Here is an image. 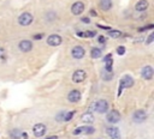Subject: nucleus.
<instances>
[{"mask_svg":"<svg viewBox=\"0 0 154 139\" xmlns=\"http://www.w3.org/2000/svg\"><path fill=\"white\" fill-rule=\"evenodd\" d=\"M132 85H134V79H132L131 75H128V74H126V75L122 77V79H120V84H119V91H118V95L122 93L123 89L131 87Z\"/></svg>","mask_w":154,"mask_h":139,"instance_id":"nucleus-1","label":"nucleus"},{"mask_svg":"<svg viewBox=\"0 0 154 139\" xmlns=\"http://www.w3.org/2000/svg\"><path fill=\"white\" fill-rule=\"evenodd\" d=\"M32 14L31 13H29V12H23L19 17H18V23L20 24V25H23V26H28V25H30L31 23H32Z\"/></svg>","mask_w":154,"mask_h":139,"instance_id":"nucleus-2","label":"nucleus"},{"mask_svg":"<svg viewBox=\"0 0 154 139\" xmlns=\"http://www.w3.org/2000/svg\"><path fill=\"white\" fill-rule=\"evenodd\" d=\"M100 8L102 11H108L112 7V0H100Z\"/></svg>","mask_w":154,"mask_h":139,"instance_id":"nucleus-17","label":"nucleus"},{"mask_svg":"<svg viewBox=\"0 0 154 139\" xmlns=\"http://www.w3.org/2000/svg\"><path fill=\"white\" fill-rule=\"evenodd\" d=\"M73 115H75V110L66 113V114L64 115V121H70V120L72 119V116H73Z\"/></svg>","mask_w":154,"mask_h":139,"instance_id":"nucleus-23","label":"nucleus"},{"mask_svg":"<svg viewBox=\"0 0 154 139\" xmlns=\"http://www.w3.org/2000/svg\"><path fill=\"white\" fill-rule=\"evenodd\" d=\"M22 135H23V138H24V139H26V138H28V137H26V133H23Z\"/></svg>","mask_w":154,"mask_h":139,"instance_id":"nucleus-36","label":"nucleus"},{"mask_svg":"<svg viewBox=\"0 0 154 139\" xmlns=\"http://www.w3.org/2000/svg\"><path fill=\"white\" fill-rule=\"evenodd\" d=\"M4 53H5V49H4V48H0V58L2 56V54H4Z\"/></svg>","mask_w":154,"mask_h":139,"instance_id":"nucleus-35","label":"nucleus"},{"mask_svg":"<svg viewBox=\"0 0 154 139\" xmlns=\"http://www.w3.org/2000/svg\"><path fill=\"white\" fill-rule=\"evenodd\" d=\"M46 126L43 123H36L34 127H32V132L35 134V137H42L45 133H46Z\"/></svg>","mask_w":154,"mask_h":139,"instance_id":"nucleus-12","label":"nucleus"},{"mask_svg":"<svg viewBox=\"0 0 154 139\" xmlns=\"http://www.w3.org/2000/svg\"><path fill=\"white\" fill-rule=\"evenodd\" d=\"M153 73H154V71H153L152 66H144L142 68V71H141V75L146 80H150L153 78Z\"/></svg>","mask_w":154,"mask_h":139,"instance_id":"nucleus-10","label":"nucleus"},{"mask_svg":"<svg viewBox=\"0 0 154 139\" xmlns=\"http://www.w3.org/2000/svg\"><path fill=\"white\" fill-rule=\"evenodd\" d=\"M61 42H63V38L59 35H51L47 38V44H49L52 47H58L61 44Z\"/></svg>","mask_w":154,"mask_h":139,"instance_id":"nucleus-7","label":"nucleus"},{"mask_svg":"<svg viewBox=\"0 0 154 139\" xmlns=\"http://www.w3.org/2000/svg\"><path fill=\"white\" fill-rule=\"evenodd\" d=\"M99 28H101V29H105V30H109V29H111L109 26H105V25H99Z\"/></svg>","mask_w":154,"mask_h":139,"instance_id":"nucleus-33","label":"nucleus"},{"mask_svg":"<svg viewBox=\"0 0 154 139\" xmlns=\"http://www.w3.org/2000/svg\"><path fill=\"white\" fill-rule=\"evenodd\" d=\"M90 16H96V12H95V10H90Z\"/></svg>","mask_w":154,"mask_h":139,"instance_id":"nucleus-34","label":"nucleus"},{"mask_svg":"<svg viewBox=\"0 0 154 139\" xmlns=\"http://www.w3.org/2000/svg\"><path fill=\"white\" fill-rule=\"evenodd\" d=\"M147 119V114H146V111L144 110H136L134 114H132V120L135 121V122H137V123H141V122H143L144 120Z\"/></svg>","mask_w":154,"mask_h":139,"instance_id":"nucleus-8","label":"nucleus"},{"mask_svg":"<svg viewBox=\"0 0 154 139\" xmlns=\"http://www.w3.org/2000/svg\"><path fill=\"white\" fill-rule=\"evenodd\" d=\"M42 38V34H37V35H34V40H40Z\"/></svg>","mask_w":154,"mask_h":139,"instance_id":"nucleus-32","label":"nucleus"},{"mask_svg":"<svg viewBox=\"0 0 154 139\" xmlns=\"http://www.w3.org/2000/svg\"><path fill=\"white\" fill-rule=\"evenodd\" d=\"M94 109L97 111V113H100V114H103V113H106L107 110H108V103H107V101H105V99H99V101H96L95 102V104H94Z\"/></svg>","mask_w":154,"mask_h":139,"instance_id":"nucleus-3","label":"nucleus"},{"mask_svg":"<svg viewBox=\"0 0 154 139\" xmlns=\"http://www.w3.org/2000/svg\"><path fill=\"white\" fill-rule=\"evenodd\" d=\"M18 48L23 52V53H26V52H30L31 48H32V42L30 40H22L18 44Z\"/></svg>","mask_w":154,"mask_h":139,"instance_id":"nucleus-9","label":"nucleus"},{"mask_svg":"<svg viewBox=\"0 0 154 139\" xmlns=\"http://www.w3.org/2000/svg\"><path fill=\"white\" fill-rule=\"evenodd\" d=\"M67 99L71 102V103H77L79 99H81V92L78 90H72L69 92L67 95Z\"/></svg>","mask_w":154,"mask_h":139,"instance_id":"nucleus-13","label":"nucleus"},{"mask_svg":"<svg viewBox=\"0 0 154 139\" xmlns=\"http://www.w3.org/2000/svg\"><path fill=\"white\" fill-rule=\"evenodd\" d=\"M64 115H65V113L64 111H61V113H59L58 115H57V121H61V120H64Z\"/></svg>","mask_w":154,"mask_h":139,"instance_id":"nucleus-26","label":"nucleus"},{"mask_svg":"<svg viewBox=\"0 0 154 139\" xmlns=\"http://www.w3.org/2000/svg\"><path fill=\"white\" fill-rule=\"evenodd\" d=\"M112 65H113V60H112V54H107L105 56V66H106V71L111 72L112 71Z\"/></svg>","mask_w":154,"mask_h":139,"instance_id":"nucleus-16","label":"nucleus"},{"mask_svg":"<svg viewBox=\"0 0 154 139\" xmlns=\"http://www.w3.org/2000/svg\"><path fill=\"white\" fill-rule=\"evenodd\" d=\"M148 6H149V2L147 0H140L136 4L135 8H136V11H146L148 8Z\"/></svg>","mask_w":154,"mask_h":139,"instance_id":"nucleus-15","label":"nucleus"},{"mask_svg":"<svg viewBox=\"0 0 154 139\" xmlns=\"http://www.w3.org/2000/svg\"><path fill=\"white\" fill-rule=\"evenodd\" d=\"M20 133H19V131H17V129H13L12 132H11V137H12V139H20Z\"/></svg>","mask_w":154,"mask_h":139,"instance_id":"nucleus-24","label":"nucleus"},{"mask_svg":"<svg viewBox=\"0 0 154 139\" xmlns=\"http://www.w3.org/2000/svg\"><path fill=\"white\" fill-rule=\"evenodd\" d=\"M90 55H91L93 59H97V58H100L102 55V52H101L100 48H93L90 50Z\"/></svg>","mask_w":154,"mask_h":139,"instance_id":"nucleus-20","label":"nucleus"},{"mask_svg":"<svg viewBox=\"0 0 154 139\" xmlns=\"http://www.w3.org/2000/svg\"><path fill=\"white\" fill-rule=\"evenodd\" d=\"M81 20H82L83 23H85V24H89V23H90V19H89L88 17H83V18H82Z\"/></svg>","mask_w":154,"mask_h":139,"instance_id":"nucleus-30","label":"nucleus"},{"mask_svg":"<svg viewBox=\"0 0 154 139\" xmlns=\"http://www.w3.org/2000/svg\"><path fill=\"white\" fill-rule=\"evenodd\" d=\"M153 28H154V25H153V24H149V25H147V26L140 28V29H138V31H143V30H147V29H153Z\"/></svg>","mask_w":154,"mask_h":139,"instance_id":"nucleus-28","label":"nucleus"},{"mask_svg":"<svg viewBox=\"0 0 154 139\" xmlns=\"http://www.w3.org/2000/svg\"><path fill=\"white\" fill-rule=\"evenodd\" d=\"M153 40H154V32H152V34L148 36V38H147V43L150 44V43L153 42Z\"/></svg>","mask_w":154,"mask_h":139,"instance_id":"nucleus-27","label":"nucleus"},{"mask_svg":"<svg viewBox=\"0 0 154 139\" xmlns=\"http://www.w3.org/2000/svg\"><path fill=\"white\" fill-rule=\"evenodd\" d=\"M107 134L111 137V139H120V132L118 127H108L106 129Z\"/></svg>","mask_w":154,"mask_h":139,"instance_id":"nucleus-14","label":"nucleus"},{"mask_svg":"<svg viewBox=\"0 0 154 139\" xmlns=\"http://www.w3.org/2000/svg\"><path fill=\"white\" fill-rule=\"evenodd\" d=\"M71 54H72V58H73V59L79 60V59H82V58L84 56L85 50H84V48H83L82 46H75V47L72 48V50H71Z\"/></svg>","mask_w":154,"mask_h":139,"instance_id":"nucleus-4","label":"nucleus"},{"mask_svg":"<svg viewBox=\"0 0 154 139\" xmlns=\"http://www.w3.org/2000/svg\"><path fill=\"white\" fill-rule=\"evenodd\" d=\"M82 121H83V122H87V123H91V122L94 121L93 114H90V113H84V114L82 115Z\"/></svg>","mask_w":154,"mask_h":139,"instance_id":"nucleus-19","label":"nucleus"},{"mask_svg":"<svg viewBox=\"0 0 154 139\" xmlns=\"http://www.w3.org/2000/svg\"><path fill=\"white\" fill-rule=\"evenodd\" d=\"M76 35L79 36V37H94V36L96 35V31H93V30H88V31H77Z\"/></svg>","mask_w":154,"mask_h":139,"instance_id":"nucleus-18","label":"nucleus"},{"mask_svg":"<svg viewBox=\"0 0 154 139\" xmlns=\"http://www.w3.org/2000/svg\"><path fill=\"white\" fill-rule=\"evenodd\" d=\"M87 78V73L83 70H77L72 74V81L73 83H81Z\"/></svg>","mask_w":154,"mask_h":139,"instance_id":"nucleus-5","label":"nucleus"},{"mask_svg":"<svg viewBox=\"0 0 154 139\" xmlns=\"http://www.w3.org/2000/svg\"><path fill=\"white\" fill-rule=\"evenodd\" d=\"M97 40H99V43H102V44L106 43V38H105V36H99Z\"/></svg>","mask_w":154,"mask_h":139,"instance_id":"nucleus-29","label":"nucleus"},{"mask_svg":"<svg viewBox=\"0 0 154 139\" xmlns=\"http://www.w3.org/2000/svg\"><path fill=\"white\" fill-rule=\"evenodd\" d=\"M83 11H84V4H83L82 1H76V2L71 6V12H72V14H75V16L82 14Z\"/></svg>","mask_w":154,"mask_h":139,"instance_id":"nucleus-6","label":"nucleus"},{"mask_svg":"<svg viewBox=\"0 0 154 139\" xmlns=\"http://www.w3.org/2000/svg\"><path fill=\"white\" fill-rule=\"evenodd\" d=\"M106 119H107V121L111 122V123H117V122L120 120V114H119V111H117V110H111V111L107 114Z\"/></svg>","mask_w":154,"mask_h":139,"instance_id":"nucleus-11","label":"nucleus"},{"mask_svg":"<svg viewBox=\"0 0 154 139\" xmlns=\"http://www.w3.org/2000/svg\"><path fill=\"white\" fill-rule=\"evenodd\" d=\"M79 133H82V127H78V128H76L75 131H73V134H79Z\"/></svg>","mask_w":154,"mask_h":139,"instance_id":"nucleus-31","label":"nucleus"},{"mask_svg":"<svg viewBox=\"0 0 154 139\" xmlns=\"http://www.w3.org/2000/svg\"><path fill=\"white\" fill-rule=\"evenodd\" d=\"M117 54H118V55H124V54H125V47L119 46V47L117 48Z\"/></svg>","mask_w":154,"mask_h":139,"instance_id":"nucleus-25","label":"nucleus"},{"mask_svg":"<svg viewBox=\"0 0 154 139\" xmlns=\"http://www.w3.org/2000/svg\"><path fill=\"white\" fill-rule=\"evenodd\" d=\"M108 35H109L111 37H113V38H118V37H120V36H122V32H120L119 30L109 29V30H108Z\"/></svg>","mask_w":154,"mask_h":139,"instance_id":"nucleus-21","label":"nucleus"},{"mask_svg":"<svg viewBox=\"0 0 154 139\" xmlns=\"http://www.w3.org/2000/svg\"><path fill=\"white\" fill-rule=\"evenodd\" d=\"M82 133L91 134V133H94V128H93L91 126H83V127H82Z\"/></svg>","mask_w":154,"mask_h":139,"instance_id":"nucleus-22","label":"nucleus"}]
</instances>
